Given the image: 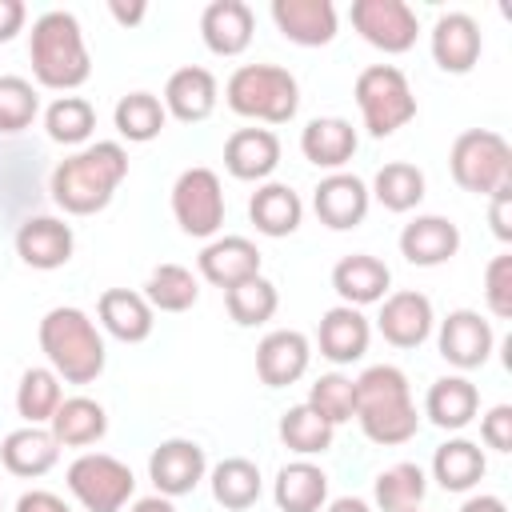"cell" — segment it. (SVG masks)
I'll list each match as a JSON object with an SVG mask.
<instances>
[{"instance_id":"cell-42","label":"cell","mask_w":512,"mask_h":512,"mask_svg":"<svg viewBox=\"0 0 512 512\" xmlns=\"http://www.w3.org/2000/svg\"><path fill=\"white\" fill-rule=\"evenodd\" d=\"M280 440L300 456H316V452L332 448V424L324 416H316L308 404H296L280 416Z\"/></svg>"},{"instance_id":"cell-32","label":"cell","mask_w":512,"mask_h":512,"mask_svg":"<svg viewBox=\"0 0 512 512\" xmlns=\"http://www.w3.org/2000/svg\"><path fill=\"white\" fill-rule=\"evenodd\" d=\"M248 216L264 236H292L300 228L304 204L288 184H264L248 200Z\"/></svg>"},{"instance_id":"cell-38","label":"cell","mask_w":512,"mask_h":512,"mask_svg":"<svg viewBox=\"0 0 512 512\" xmlns=\"http://www.w3.org/2000/svg\"><path fill=\"white\" fill-rule=\"evenodd\" d=\"M424 492H428V480H424L420 464H392L376 476L380 512H412V508H420Z\"/></svg>"},{"instance_id":"cell-53","label":"cell","mask_w":512,"mask_h":512,"mask_svg":"<svg viewBox=\"0 0 512 512\" xmlns=\"http://www.w3.org/2000/svg\"><path fill=\"white\" fill-rule=\"evenodd\" d=\"M328 512H372V508H368L360 496H340V500L328 504Z\"/></svg>"},{"instance_id":"cell-5","label":"cell","mask_w":512,"mask_h":512,"mask_svg":"<svg viewBox=\"0 0 512 512\" xmlns=\"http://www.w3.org/2000/svg\"><path fill=\"white\" fill-rule=\"evenodd\" d=\"M224 96H228V108L236 116L264 120V124H284L300 108L296 76L280 64H244V68H236L228 76Z\"/></svg>"},{"instance_id":"cell-40","label":"cell","mask_w":512,"mask_h":512,"mask_svg":"<svg viewBox=\"0 0 512 512\" xmlns=\"http://www.w3.org/2000/svg\"><path fill=\"white\" fill-rule=\"evenodd\" d=\"M224 304H228V316H232L236 324L252 328V324L272 320L280 296H276V284H272V280L248 276V280H240V284H232V288L224 292Z\"/></svg>"},{"instance_id":"cell-10","label":"cell","mask_w":512,"mask_h":512,"mask_svg":"<svg viewBox=\"0 0 512 512\" xmlns=\"http://www.w3.org/2000/svg\"><path fill=\"white\" fill-rule=\"evenodd\" d=\"M352 28L380 52H408L416 44V12L404 0H356Z\"/></svg>"},{"instance_id":"cell-43","label":"cell","mask_w":512,"mask_h":512,"mask_svg":"<svg viewBox=\"0 0 512 512\" xmlns=\"http://www.w3.org/2000/svg\"><path fill=\"white\" fill-rule=\"evenodd\" d=\"M304 404L336 428V424H344V420L356 416V384L348 376H340V372H328V376H320L312 384V392H308Z\"/></svg>"},{"instance_id":"cell-44","label":"cell","mask_w":512,"mask_h":512,"mask_svg":"<svg viewBox=\"0 0 512 512\" xmlns=\"http://www.w3.org/2000/svg\"><path fill=\"white\" fill-rule=\"evenodd\" d=\"M36 88L24 76H0V132H20L36 120Z\"/></svg>"},{"instance_id":"cell-51","label":"cell","mask_w":512,"mask_h":512,"mask_svg":"<svg viewBox=\"0 0 512 512\" xmlns=\"http://www.w3.org/2000/svg\"><path fill=\"white\" fill-rule=\"evenodd\" d=\"M108 8H112V16H116L120 24H136V20L144 16V4H120V0H112Z\"/></svg>"},{"instance_id":"cell-54","label":"cell","mask_w":512,"mask_h":512,"mask_svg":"<svg viewBox=\"0 0 512 512\" xmlns=\"http://www.w3.org/2000/svg\"><path fill=\"white\" fill-rule=\"evenodd\" d=\"M412 512H420V508H412Z\"/></svg>"},{"instance_id":"cell-8","label":"cell","mask_w":512,"mask_h":512,"mask_svg":"<svg viewBox=\"0 0 512 512\" xmlns=\"http://www.w3.org/2000/svg\"><path fill=\"white\" fill-rule=\"evenodd\" d=\"M132 468L104 452H84L68 464V492L88 512H120L132 500Z\"/></svg>"},{"instance_id":"cell-41","label":"cell","mask_w":512,"mask_h":512,"mask_svg":"<svg viewBox=\"0 0 512 512\" xmlns=\"http://www.w3.org/2000/svg\"><path fill=\"white\" fill-rule=\"evenodd\" d=\"M44 128L56 144H84L96 128V112L84 96H60L44 112Z\"/></svg>"},{"instance_id":"cell-37","label":"cell","mask_w":512,"mask_h":512,"mask_svg":"<svg viewBox=\"0 0 512 512\" xmlns=\"http://www.w3.org/2000/svg\"><path fill=\"white\" fill-rule=\"evenodd\" d=\"M372 196L388 208V212H412L420 200H424V172L416 164H404V160H392L376 172L372 180Z\"/></svg>"},{"instance_id":"cell-26","label":"cell","mask_w":512,"mask_h":512,"mask_svg":"<svg viewBox=\"0 0 512 512\" xmlns=\"http://www.w3.org/2000/svg\"><path fill=\"white\" fill-rule=\"evenodd\" d=\"M56 456H60V444H56V436L48 432V428H40V424H24V428H16V432H8L4 436V444H0V460H4V468L12 472V476H44L52 464H56Z\"/></svg>"},{"instance_id":"cell-9","label":"cell","mask_w":512,"mask_h":512,"mask_svg":"<svg viewBox=\"0 0 512 512\" xmlns=\"http://www.w3.org/2000/svg\"><path fill=\"white\" fill-rule=\"evenodd\" d=\"M172 216L188 236H216L224 224V188L212 168H188L172 184Z\"/></svg>"},{"instance_id":"cell-49","label":"cell","mask_w":512,"mask_h":512,"mask_svg":"<svg viewBox=\"0 0 512 512\" xmlns=\"http://www.w3.org/2000/svg\"><path fill=\"white\" fill-rule=\"evenodd\" d=\"M24 28V4L20 0H0V44L12 40Z\"/></svg>"},{"instance_id":"cell-31","label":"cell","mask_w":512,"mask_h":512,"mask_svg":"<svg viewBox=\"0 0 512 512\" xmlns=\"http://www.w3.org/2000/svg\"><path fill=\"white\" fill-rule=\"evenodd\" d=\"M272 496H276L280 512H320V504L328 500V476L308 460L284 464Z\"/></svg>"},{"instance_id":"cell-3","label":"cell","mask_w":512,"mask_h":512,"mask_svg":"<svg viewBox=\"0 0 512 512\" xmlns=\"http://www.w3.org/2000/svg\"><path fill=\"white\" fill-rule=\"evenodd\" d=\"M28 56H32V72L44 88H80L92 72L88 48H84V32L76 24L72 12H44L32 24V40H28Z\"/></svg>"},{"instance_id":"cell-14","label":"cell","mask_w":512,"mask_h":512,"mask_svg":"<svg viewBox=\"0 0 512 512\" xmlns=\"http://www.w3.org/2000/svg\"><path fill=\"white\" fill-rule=\"evenodd\" d=\"M312 208L320 216V224L344 232V228H356L364 216H368V188L360 176L352 172H332L316 184V196H312Z\"/></svg>"},{"instance_id":"cell-22","label":"cell","mask_w":512,"mask_h":512,"mask_svg":"<svg viewBox=\"0 0 512 512\" xmlns=\"http://www.w3.org/2000/svg\"><path fill=\"white\" fill-rule=\"evenodd\" d=\"M368 336H372L368 320L360 316V308H348V304L328 308V312L320 316V332H316L320 356H328L332 364H352V360H360V356L368 352Z\"/></svg>"},{"instance_id":"cell-29","label":"cell","mask_w":512,"mask_h":512,"mask_svg":"<svg viewBox=\"0 0 512 512\" xmlns=\"http://www.w3.org/2000/svg\"><path fill=\"white\" fill-rule=\"evenodd\" d=\"M476 408H480V392H476V384L464 380V376H440V380L428 388V400H424L428 420H432L436 428H444V432H456V428L472 424Z\"/></svg>"},{"instance_id":"cell-46","label":"cell","mask_w":512,"mask_h":512,"mask_svg":"<svg viewBox=\"0 0 512 512\" xmlns=\"http://www.w3.org/2000/svg\"><path fill=\"white\" fill-rule=\"evenodd\" d=\"M480 436H484L488 448H496V452H512V408H508V404H496V408L484 416Z\"/></svg>"},{"instance_id":"cell-28","label":"cell","mask_w":512,"mask_h":512,"mask_svg":"<svg viewBox=\"0 0 512 512\" xmlns=\"http://www.w3.org/2000/svg\"><path fill=\"white\" fill-rule=\"evenodd\" d=\"M96 312H100V324H104L116 340H124V344H140V340L152 336V308H148V300H144L140 292L108 288V292L100 296Z\"/></svg>"},{"instance_id":"cell-4","label":"cell","mask_w":512,"mask_h":512,"mask_svg":"<svg viewBox=\"0 0 512 512\" xmlns=\"http://www.w3.org/2000/svg\"><path fill=\"white\" fill-rule=\"evenodd\" d=\"M40 348L52 364L56 376H64L68 384H92L104 372V340L96 332V324L88 320V312L80 308H52L40 320Z\"/></svg>"},{"instance_id":"cell-20","label":"cell","mask_w":512,"mask_h":512,"mask_svg":"<svg viewBox=\"0 0 512 512\" xmlns=\"http://www.w3.org/2000/svg\"><path fill=\"white\" fill-rule=\"evenodd\" d=\"M200 276L208 284H216V288L228 292L232 284H240L248 276H260V252L244 236H220V240L204 244V252H200Z\"/></svg>"},{"instance_id":"cell-36","label":"cell","mask_w":512,"mask_h":512,"mask_svg":"<svg viewBox=\"0 0 512 512\" xmlns=\"http://www.w3.org/2000/svg\"><path fill=\"white\" fill-rule=\"evenodd\" d=\"M164 104L152 96V92H128V96H120V104H116V112H112V120H116V132L124 136V140H132V144H148V140H156L160 136V128H164Z\"/></svg>"},{"instance_id":"cell-45","label":"cell","mask_w":512,"mask_h":512,"mask_svg":"<svg viewBox=\"0 0 512 512\" xmlns=\"http://www.w3.org/2000/svg\"><path fill=\"white\" fill-rule=\"evenodd\" d=\"M484 300L492 308V316L508 320L512 316V252H500L488 260L484 268Z\"/></svg>"},{"instance_id":"cell-50","label":"cell","mask_w":512,"mask_h":512,"mask_svg":"<svg viewBox=\"0 0 512 512\" xmlns=\"http://www.w3.org/2000/svg\"><path fill=\"white\" fill-rule=\"evenodd\" d=\"M460 512H508V508L500 496H472V500H464Z\"/></svg>"},{"instance_id":"cell-24","label":"cell","mask_w":512,"mask_h":512,"mask_svg":"<svg viewBox=\"0 0 512 512\" xmlns=\"http://www.w3.org/2000/svg\"><path fill=\"white\" fill-rule=\"evenodd\" d=\"M200 32L216 56H240L252 44V8L244 0H216L204 8Z\"/></svg>"},{"instance_id":"cell-19","label":"cell","mask_w":512,"mask_h":512,"mask_svg":"<svg viewBox=\"0 0 512 512\" xmlns=\"http://www.w3.org/2000/svg\"><path fill=\"white\" fill-rule=\"evenodd\" d=\"M432 60L456 76L480 60V28L468 12H444L432 24Z\"/></svg>"},{"instance_id":"cell-21","label":"cell","mask_w":512,"mask_h":512,"mask_svg":"<svg viewBox=\"0 0 512 512\" xmlns=\"http://www.w3.org/2000/svg\"><path fill=\"white\" fill-rule=\"evenodd\" d=\"M388 284H392L388 264L376 260V256H368V252H352V256H344V260L332 268V288H336V296H340L348 308L384 300Z\"/></svg>"},{"instance_id":"cell-25","label":"cell","mask_w":512,"mask_h":512,"mask_svg":"<svg viewBox=\"0 0 512 512\" xmlns=\"http://www.w3.org/2000/svg\"><path fill=\"white\" fill-rule=\"evenodd\" d=\"M212 108H216V76L208 68L188 64V68L168 76V84H164V112H172L184 124H196V120L212 116Z\"/></svg>"},{"instance_id":"cell-27","label":"cell","mask_w":512,"mask_h":512,"mask_svg":"<svg viewBox=\"0 0 512 512\" xmlns=\"http://www.w3.org/2000/svg\"><path fill=\"white\" fill-rule=\"evenodd\" d=\"M300 152L316 168H344L356 152V128L340 116H316L300 132Z\"/></svg>"},{"instance_id":"cell-52","label":"cell","mask_w":512,"mask_h":512,"mask_svg":"<svg viewBox=\"0 0 512 512\" xmlns=\"http://www.w3.org/2000/svg\"><path fill=\"white\" fill-rule=\"evenodd\" d=\"M128 512H176V508H172L168 496H144V500H136Z\"/></svg>"},{"instance_id":"cell-39","label":"cell","mask_w":512,"mask_h":512,"mask_svg":"<svg viewBox=\"0 0 512 512\" xmlns=\"http://www.w3.org/2000/svg\"><path fill=\"white\" fill-rule=\"evenodd\" d=\"M60 376L52 368H28L16 384V412L28 424H48L52 412L60 408Z\"/></svg>"},{"instance_id":"cell-15","label":"cell","mask_w":512,"mask_h":512,"mask_svg":"<svg viewBox=\"0 0 512 512\" xmlns=\"http://www.w3.org/2000/svg\"><path fill=\"white\" fill-rule=\"evenodd\" d=\"M72 228L64 220H52V216H32L16 228V252L28 268H40V272H52V268H64L72 260Z\"/></svg>"},{"instance_id":"cell-47","label":"cell","mask_w":512,"mask_h":512,"mask_svg":"<svg viewBox=\"0 0 512 512\" xmlns=\"http://www.w3.org/2000/svg\"><path fill=\"white\" fill-rule=\"evenodd\" d=\"M16 512H72L56 492H44V488H32L16 500Z\"/></svg>"},{"instance_id":"cell-18","label":"cell","mask_w":512,"mask_h":512,"mask_svg":"<svg viewBox=\"0 0 512 512\" xmlns=\"http://www.w3.org/2000/svg\"><path fill=\"white\" fill-rule=\"evenodd\" d=\"M460 248V228L448 216H416L400 232V256L416 268H436Z\"/></svg>"},{"instance_id":"cell-23","label":"cell","mask_w":512,"mask_h":512,"mask_svg":"<svg viewBox=\"0 0 512 512\" xmlns=\"http://www.w3.org/2000/svg\"><path fill=\"white\" fill-rule=\"evenodd\" d=\"M280 164V140L268 128H240L224 144V168L236 180H264Z\"/></svg>"},{"instance_id":"cell-2","label":"cell","mask_w":512,"mask_h":512,"mask_svg":"<svg viewBox=\"0 0 512 512\" xmlns=\"http://www.w3.org/2000/svg\"><path fill=\"white\" fill-rule=\"evenodd\" d=\"M352 384H356V420H360V428L372 444L392 448V444H404V440L416 436L420 416H416V404H412L408 376L400 368L372 364Z\"/></svg>"},{"instance_id":"cell-12","label":"cell","mask_w":512,"mask_h":512,"mask_svg":"<svg viewBox=\"0 0 512 512\" xmlns=\"http://www.w3.org/2000/svg\"><path fill=\"white\" fill-rule=\"evenodd\" d=\"M440 356L456 368H480L492 352V324L472 312V308H456L444 316L440 324Z\"/></svg>"},{"instance_id":"cell-1","label":"cell","mask_w":512,"mask_h":512,"mask_svg":"<svg viewBox=\"0 0 512 512\" xmlns=\"http://www.w3.org/2000/svg\"><path fill=\"white\" fill-rule=\"evenodd\" d=\"M124 176H128V152L116 140H100V144L60 160L48 192L68 216H92V212L108 208V200Z\"/></svg>"},{"instance_id":"cell-13","label":"cell","mask_w":512,"mask_h":512,"mask_svg":"<svg viewBox=\"0 0 512 512\" xmlns=\"http://www.w3.org/2000/svg\"><path fill=\"white\" fill-rule=\"evenodd\" d=\"M308 356H312V348H308L304 332L276 328L256 348V372H260V380L268 388H288V384H296L308 372Z\"/></svg>"},{"instance_id":"cell-7","label":"cell","mask_w":512,"mask_h":512,"mask_svg":"<svg viewBox=\"0 0 512 512\" xmlns=\"http://www.w3.org/2000/svg\"><path fill=\"white\" fill-rule=\"evenodd\" d=\"M356 104L372 136H392L416 116V96L408 88V76L392 64H372L356 76Z\"/></svg>"},{"instance_id":"cell-30","label":"cell","mask_w":512,"mask_h":512,"mask_svg":"<svg viewBox=\"0 0 512 512\" xmlns=\"http://www.w3.org/2000/svg\"><path fill=\"white\" fill-rule=\"evenodd\" d=\"M48 432L56 436V444L64 448H84V444H96L104 432H108V416L96 400L88 396H68L60 400V408L52 412L48 420Z\"/></svg>"},{"instance_id":"cell-34","label":"cell","mask_w":512,"mask_h":512,"mask_svg":"<svg viewBox=\"0 0 512 512\" xmlns=\"http://www.w3.org/2000/svg\"><path fill=\"white\" fill-rule=\"evenodd\" d=\"M212 496L216 504L232 508V512H244L260 500V468L244 456H228L212 468Z\"/></svg>"},{"instance_id":"cell-6","label":"cell","mask_w":512,"mask_h":512,"mask_svg":"<svg viewBox=\"0 0 512 512\" xmlns=\"http://www.w3.org/2000/svg\"><path fill=\"white\" fill-rule=\"evenodd\" d=\"M448 168L464 192L492 196V192L512 184V148L500 132L468 128L456 136V144L448 152Z\"/></svg>"},{"instance_id":"cell-35","label":"cell","mask_w":512,"mask_h":512,"mask_svg":"<svg viewBox=\"0 0 512 512\" xmlns=\"http://www.w3.org/2000/svg\"><path fill=\"white\" fill-rule=\"evenodd\" d=\"M148 308H160V312H188L200 296V284L196 276L184 268V264H160L152 268V276L144 280V292Z\"/></svg>"},{"instance_id":"cell-11","label":"cell","mask_w":512,"mask_h":512,"mask_svg":"<svg viewBox=\"0 0 512 512\" xmlns=\"http://www.w3.org/2000/svg\"><path fill=\"white\" fill-rule=\"evenodd\" d=\"M148 476L160 496H188L204 476V448L196 440H164L148 456Z\"/></svg>"},{"instance_id":"cell-17","label":"cell","mask_w":512,"mask_h":512,"mask_svg":"<svg viewBox=\"0 0 512 512\" xmlns=\"http://www.w3.org/2000/svg\"><path fill=\"white\" fill-rule=\"evenodd\" d=\"M276 28L304 48H320L336 36V8L332 0H272Z\"/></svg>"},{"instance_id":"cell-33","label":"cell","mask_w":512,"mask_h":512,"mask_svg":"<svg viewBox=\"0 0 512 512\" xmlns=\"http://www.w3.org/2000/svg\"><path fill=\"white\" fill-rule=\"evenodd\" d=\"M484 452L472 440H444L432 456V476L444 492H468L484 476Z\"/></svg>"},{"instance_id":"cell-48","label":"cell","mask_w":512,"mask_h":512,"mask_svg":"<svg viewBox=\"0 0 512 512\" xmlns=\"http://www.w3.org/2000/svg\"><path fill=\"white\" fill-rule=\"evenodd\" d=\"M508 200H512V184L492 192V232L500 240H512V224H508Z\"/></svg>"},{"instance_id":"cell-16","label":"cell","mask_w":512,"mask_h":512,"mask_svg":"<svg viewBox=\"0 0 512 512\" xmlns=\"http://www.w3.org/2000/svg\"><path fill=\"white\" fill-rule=\"evenodd\" d=\"M376 328L396 348H420L432 332V300L424 292H392L376 316Z\"/></svg>"}]
</instances>
